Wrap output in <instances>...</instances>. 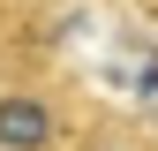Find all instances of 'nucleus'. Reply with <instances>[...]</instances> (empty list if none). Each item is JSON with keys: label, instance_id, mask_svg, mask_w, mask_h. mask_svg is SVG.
Returning <instances> with one entry per match:
<instances>
[{"label": "nucleus", "instance_id": "1", "mask_svg": "<svg viewBox=\"0 0 158 151\" xmlns=\"http://www.w3.org/2000/svg\"><path fill=\"white\" fill-rule=\"evenodd\" d=\"M45 144H53V106L30 91H8L0 98V151H45Z\"/></svg>", "mask_w": 158, "mask_h": 151}]
</instances>
